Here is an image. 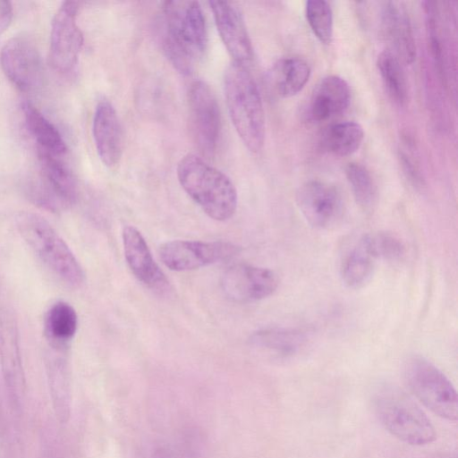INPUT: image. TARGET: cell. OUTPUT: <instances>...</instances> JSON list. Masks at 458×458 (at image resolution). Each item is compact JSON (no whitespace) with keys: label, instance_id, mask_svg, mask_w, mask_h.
Masks as SVG:
<instances>
[{"label":"cell","instance_id":"obj_1","mask_svg":"<svg viewBox=\"0 0 458 458\" xmlns=\"http://www.w3.org/2000/svg\"><path fill=\"white\" fill-rule=\"evenodd\" d=\"M162 13L164 51L180 72L189 74L207 48L202 8L196 1L174 0L164 2Z\"/></svg>","mask_w":458,"mask_h":458},{"label":"cell","instance_id":"obj_29","mask_svg":"<svg viewBox=\"0 0 458 458\" xmlns=\"http://www.w3.org/2000/svg\"><path fill=\"white\" fill-rule=\"evenodd\" d=\"M307 21L318 40L329 44L333 38L334 19L329 4L324 0H310L306 3Z\"/></svg>","mask_w":458,"mask_h":458},{"label":"cell","instance_id":"obj_14","mask_svg":"<svg viewBox=\"0 0 458 458\" xmlns=\"http://www.w3.org/2000/svg\"><path fill=\"white\" fill-rule=\"evenodd\" d=\"M0 364L11 401L20 406L26 382L19 345L17 325L12 311L0 306Z\"/></svg>","mask_w":458,"mask_h":458},{"label":"cell","instance_id":"obj_17","mask_svg":"<svg viewBox=\"0 0 458 458\" xmlns=\"http://www.w3.org/2000/svg\"><path fill=\"white\" fill-rule=\"evenodd\" d=\"M92 133L101 162L109 168L117 165L123 154V138L115 109L108 101L98 104L93 116Z\"/></svg>","mask_w":458,"mask_h":458},{"label":"cell","instance_id":"obj_25","mask_svg":"<svg viewBox=\"0 0 458 458\" xmlns=\"http://www.w3.org/2000/svg\"><path fill=\"white\" fill-rule=\"evenodd\" d=\"M364 139L362 126L354 121H344L327 127L320 136V145L327 152L337 157L355 153Z\"/></svg>","mask_w":458,"mask_h":458},{"label":"cell","instance_id":"obj_26","mask_svg":"<svg viewBox=\"0 0 458 458\" xmlns=\"http://www.w3.org/2000/svg\"><path fill=\"white\" fill-rule=\"evenodd\" d=\"M377 66L389 97L396 104L404 105L408 90L400 59L392 51L384 50L377 56Z\"/></svg>","mask_w":458,"mask_h":458},{"label":"cell","instance_id":"obj_23","mask_svg":"<svg viewBox=\"0 0 458 458\" xmlns=\"http://www.w3.org/2000/svg\"><path fill=\"white\" fill-rule=\"evenodd\" d=\"M307 335L299 329L269 327L254 332L250 343L258 348L288 357L297 353L307 343Z\"/></svg>","mask_w":458,"mask_h":458},{"label":"cell","instance_id":"obj_28","mask_svg":"<svg viewBox=\"0 0 458 458\" xmlns=\"http://www.w3.org/2000/svg\"><path fill=\"white\" fill-rule=\"evenodd\" d=\"M345 176L357 204L370 211L376 202L377 189L369 170L360 164L350 163L345 167Z\"/></svg>","mask_w":458,"mask_h":458},{"label":"cell","instance_id":"obj_7","mask_svg":"<svg viewBox=\"0 0 458 458\" xmlns=\"http://www.w3.org/2000/svg\"><path fill=\"white\" fill-rule=\"evenodd\" d=\"M38 172L26 184L29 198L38 206L57 212L75 203V178L59 156L38 150Z\"/></svg>","mask_w":458,"mask_h":458},{"label":"cell","instance_id":"obj_30","mask_svg":"<svg viewBox=\"0 0 458 458\" xmlns=\"http://www.w3.org/2000/svg\"><path fill=\"white\" fill-rule=\"evenodd\" d=\"M372 252L377 259L390 261L401 259L405 254L403 242L391 233L378 232L368 234Z\"/></svg>","mask_w":458,"mask_h":458},{"label":"cell","instance_id":"obj_19","mask_svg":"<svg viewBox=\"0 0 458 458\" xmlns=\"http://www.w3.org/2000/svg\"><path fill=\"white\" fill-rule=\"evenodd\" d=\"M351 89L338 75L323 78L314 89L309 103V115L316 122L326 121L343 113L350 105Z\"/></svg>","mask_w":458,"mask_h":458},{"label":"cell","instance_id":"obj_10","mask_svg":"<svg viewBox=\"0 0 458 458\" xmlns=\"http://www.w3.org/2000/svg\"><path fill=\"white\" fill-rule=\"evenodd\" d=\"M0 65L8 80L21 91L39 89L44 79L40 54L34 42L25 36L10 38L0 51Z\"/></svg>","mask_w":458,"mask_h":458},{"label":"cell","instance_id":"obj_4","mask_svg":"<svg viewBox=\"0 0 458 458\" xmlns=\"http://www.w3.org/2000/svg\"><path fill=\"white\" fill-rule=\"evenodd\" d=\"M372 406L380 424L400 441L418 446L435 441L437 432L430 420L398 386L384 384L377 387Z\"/></svg>","mask_w":458,"mask_h":458},{"label":"cell","instance_id":"obj_27","mask_svg":"<svg viewBox=\"0 0 458 458\" xmlns=\"http://www.w3.org/2000/svg\"><path fill=\"white\" fill-rule=\"evenodd\" d=\"M51 399L59 420L64 422L70 414V385L67 369L60 358H52L47 364Z\"/></svg>","mask_w":458,"mask_h":458},{"label":"cell","instance_id":"obj_20","mask_svg":"<svg viewBox=\"0 0 458 458\" xmlns=\"http://www.w3.org/2000/svg\"><path fill=\"white\" fill-rule=\"evenodd\" d=\"M310 72V67L305 60L285 57L272 65L267 79L275 94L287 98L297 95L305 87Z\"/></svg>","mask_w":458,"mask_h":458},{"label":"cell","instance_id":"obj_8","mask_svg":"<svg viewBox=\"0 0 458 458\" xmlns=\"http://www.w3.org/2000/svg\"><path fill=\"white\" fill-rule=\"evenodd\" d=\"M190 128L199 153L214 156L221 131V114L216 98L203 81H193L188 90Z\"/></svg>","mask_w":458,"mask_h":458},{"label":"cell","instance_id":"obj_16","mask_svg":"<svg viewBox=\"0 0 458 458\" xmlns=\"http://www.w3.org/2000/svg\"><path fill=\"white\" fill-rule=\"evenodd\" d=\"M123 243L126 262L137 279L153 291H169V281L155 261L140 232L134 226H124Z\"/></svg>","mask_w":458,"mask_h":458},{"label":"cell","instance_id":"obj_12","mask_svg":"<svg viewBox=\"0 0 458 458\" xmlns=\"http://www.w3.org/2000/svg\"><path fill=\"white\" fill-rule=\"evenodd\" d=\"M296 204L307 223L316 229H328L344 214V201L339 191L327 182L311 180L296 191Z\"/></svg>","mask_w":458,"mask_h":458},{"label":"cell","instance_id":"obj_9","mask_svg":"<svg viewBox=\"0 0 458 458\" xmlns=\"http://www.w3.org/2000/svg\"><path fill=\"white\" fill-rule=\"evenodd\" d=\"M79 7L77 2H63L52 19L49 62L58 72L73 69L83 46V35L77 23Z\"/></svg>","mask_w":458,"mask_h":458},{"label":"cell","instance_id":"obj_11","mask_svg":"<svg viewBox=\"0 0 458 458\" xmlns=\"http://www.w3.org/2000/svg\"><path fill=\"white\" fill-rule=\"evenodd\" d=\"M239 250L238 246L229 242L175 240L160 245L158 255L169 269L187 271L231 259Z\"/></svg>","mask_w":458,"mask_h":458},{"label":"cell","instance_id":"obj_5","mask_svg":"<svg viewBox=\"0 0 458 458\" xmlns=\"http://www.w3.org/2000/svg\"><path fill=\"white\" fill-rule=\"evenodd\" d=\"M15 223L27 244L59 279L74 287L84 283L85 275L80 262L44 217L33 212L21 211L16 215Z\"/></svg>","mask_w":458,"mask_h":458},{"label":"cell","instance_id":"obj_2","mask_svg":"<svg viewBox=\"0 0 458 458\" xmlns=\"http://www.w3.org/2000/svg\"><path fill=\"white\" fill-rule=\"evenodd\" d=\"M184 191L211 218L225 221L237 208V191L232 181L205 159L194 154L181 158L176 167Z\"/></svg>","mask_w":458,"mask_h":458},{"label":"cell","instance_id":"obj_13","mask_svg":"<svg viewBox=\"0 0 458 458\" xmlns=\"http://www.w3.org/2000/svg\"><path fill=\"white\" fill-rule=\"evenodd\" d=\"M276 274L266 267L237 264L226 269L221 277L225 295L235 302H251L272 295L278 286Z\"/></svg>","mask_w":458,"mask_h":458},{"label":"cell","instance_id":"obj_15","mask_svg":"<svg viewBox=\"0 0 458 458\" xmlns=\"http://www.w3.org/2000/svg\"><path fill=\"white\" fill-rule=\"evenodd\" d=\"M220 38L233 63L246 66L253 58L251 41L239 8L227 1H210Z\"/></svg>","mask_w":458,"mask_h":458},{"label":"cell","instance_id":"obj_21","mask_svg":"<svg viewBox=\"0 0 458 458\" xmlns=\"http://www.w3.org/2000/svg\"><path fill=\"white\" fill-rule=\"evenodd\" d=\"M26 128L37 143L38 150L62 157L67 145L58 129L30 101L21 105Z\"/></svg>","mask_w":458,"mask_h":458},{"label":"cell","instance_id":"obj_18","mask_svg":"<svg viewBox=\"0 0 458 458\" xmlns=\"http://www.w3.org/2000/svg\"><path fill=\"white\" fill-rule=\"evenodd\" d=\"M381 25L394 54L407 64L416 59V44L408 12L402 3L388 1L383 5Z\"/></svg>","mask_w":458,"mask_h":458},{"label":"cell","instance_id":"obj_22","mask_svg":"<svg viewBox=\"0 0 458 458\" xmlns=\"http://www.w3.org/2000/svg\"><path fill=\"white\" fill-rule=\"evenodd\" d=\"M368 234L360 237L345 255L341 266L344 284L352 289L362 287L370 279L376 264Z\"/></svg>","mask_w":458,"mask_h":458},{"label":"cell","instance_id":"obj_32","mask_svg":"<svg viewBox=\"0 0 458 458\" xmlns=\"http://www.w3.org/2000/svg\"><path fill=\"white\" fill-rule=\"evenodd\" d=\"M13 17V8L10 2L0 0V36L10 27Z\"/></svg>","mask_w":458,"mask_h":458},{"label":"cell","instance_id":"obj_24","mask_svg":"<svg viewBox=\"0 0 458 458\" xmlns=\"http://www.w3.org/2000/svg\"><path fill=\"white\" fill-rule=\"evenodd\" d=\"M44 326L45 334L50 345L60 351L76 334L78 316L71 304L59 301L47 310Z\"/></svg>","mask_w":458,"mask_h":458},{"label":"cell","instance_id":"obj_31","mask_svg":"<svg viewBox=\"0 0 458 458\" xmlns=\"http://www.w3.org/2000/svg\"><path fill=\"white\" fill-rule=\"evenodd\" d=\"M422 4L426 16L429 49L437 71L444 75V54L438 31L437 8L435 2L426 1Z\"/></svg>","mask_w":458,"mask_h":458},{"label":"cell","instance_id":"obj_3","mask_svg":"<svg viewBox=\"0 0 458 458\" xmlns=\"http://www.w3.org/2000/svg\"><path fill=\"white\" fill-rule=\"evenodd\" d=\"M225 97L231 121L246 148L259 152L266 137V120L260 93L246 66L232 63L224 79Z\"/></svg>","mask_w":458,"mask_h":458},{"label":"cell","instance_id":"obj_6","mask_svg":"<svg viewBox=\"0 0 458 458\" xmlns=\"http://www.w3.org/2000/svg\"><path fill=\"white\" fill-rule=\"evenodd\" d=\"M406 385L413 395L433 413L455 421L458 398L447 377L432 362L421 356L409 357L403 367Z\"/></svg>","mask_w":458,"mask_h":458}]
</instances>
